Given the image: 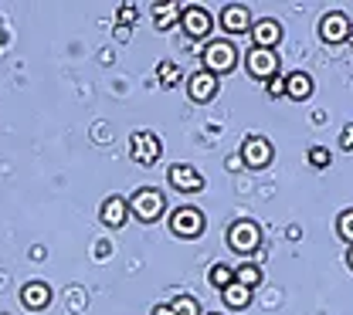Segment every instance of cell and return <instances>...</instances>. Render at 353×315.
Masks as SVG:
<instances>
[{
    "label": "cell",
    "instance_id": "cell-24",
    "mask_svg": "<svg viewBox=\"0 0 353 315\" xmlns=\"http://www.w3.org/2000/svg\"><path fill=\"white\" fill-rule=\"evenodd\" d=\"M136 17H139L136 3H123V7H119V28H130V24H136Z\"/></svg>",
    "mask_w": 353,
    "mask_h": 315
},
{
    "label": "cell",
    "instance_id": "cell-3",
    "mask_svg": "<svg viewBox=\"0 0 353 315\" xmlns=\"http://www.w3.org/2000/svg\"><path fill=\"white\" fill-rule=\"evenodd\" d=\"M228 244L238 254H255L259 244H262V230H259L255 221H234L231 230H228Z\"/></svg>",
    "mask_w": 353,
    "mask_h": 315
},
{
    "label": "cell",
    "instance_id": "cell-2",
    "mask_svg": "<svg viewBox=\"0 0 353 315\" xmlns=\"http://www.w3.org/2000/svg\"><path fill=\"white\" fill-rule=\"evenodd\" d=\"M201 61H204V72H211V75H224V72H231L234 68V61H238V51L231 41H211V45L204 47V54H201Z\"/></svg>",
    "mask_w": 353,
    "mask_h": 315
},
{
    "label": "cell",
    "instance_id": "cell-30",
    "mask_svg": "<svg viewBox=\"0 0 353 315\" xmlns=\"http://www.w3.org/2000/svg\"><path fill=\"white\" fill-rule=\"evenodd\" d=\"M208 315H221V312H208Z\"/></svg>",
    "mask_w": 353,
    "mask_h": 315
},
{
    "label": "cell",
    "instance_id": "cell-1",
    "mask_svg": "<svg viewBox=\"0 0 353 315\" xmlns=\"http://www.w3.org/2000/svg\"><path fill=\"white\" fill-rule=\"evenodd\" d=\"M167 210V197L160 193V190H153V186H143V190H136L130 200V214L139 221V224H153V221H160V214Z\"/></svg>",
    "mask_w": 353,
    "mask_h": 315
},
{
    "label": "cell",
    "instance_id": "cell-15",
    "mask_svg": "<svg viewBox=\"0 0 353 315\" xmlns=\"http://www.w3.org/2000/svg\"><path fill=\"white\" fill-rule=\"evenodd\" d=\"M21 302H24L28 309L41 312L44 305L51 302V288H48L44 281H31V285H24V288H21Z\"/></svg>",
    "mask_w": 353,
    "mask_h": 315
},
{
    "label": "cell",
    "instance_id": "cell-18",
    "mask_svg": "<svg viewBox=\"0 0 353 315\" xmlns=\"http://www.w3.org/2000/svg\"><path fill=\"white\" fill-rule=\"evenodd\" d=\"M180 17H183V3H157V28L160 31H170Z\"/></svg>",
    "mask_w": 353,
    "mask_h": 315
},
{
    "label": "cell",
    "instance_id": "cell-6",
    "mask_svg": "<svg viewBox=\"0 0 353 315\" xmlns=\"http://www.w3.org/2000/svg\"><path fill=\"white\" fill-rule=\"evenodd\" d=\"M170 230H174L176 237L194 241V237H201V230H204V214H201L197 207H176L174 214H170Z\"/></svg>",
    "mask_w": 353,
    "mask_h": 315
},
{
    "label": "cell",
    "instance_id": "cell-26",
    "mask_svg": "<svg viewBox=\"0 0 353 315\" xmlns=\"http://www.w3.org/2000/svg\"><path fill=\"white\" fill-rule=\"evenodd\" d=\"M340 146H343L347 153L353 149V122H347V126H343V133H340Z\"/></svg>",
    "mask_w": 353,
    "mask_h": 315
},
{
    "label": "cell",
    "instance_id": "cell-21",
    "mask_svg": "<svg viewBox=\"0 0 353 315\" xmlns=\"http://www.w3.org/2000/svg\"><path fill=\"white\" fill-rule=\"evenodd\" d=\"M336 234L353 248V210H343V214L336 217Z\"/></svg>",
    "mask_w": 353,
    "mask_h": 315
},
{
    "label": "cell",
    "instance_id": "cell-12",
    "mask_svg": "<svg viewBox=\"0 0 353 315\" xmlns=\"http://www.w3.org/2000/svg\"><path fill=\"white\" fill-rule=\"evenodd\" d=\"M218 75H211V72H197V75H190V82H187V91H190V98L194 102H211L214 95H218Z\"/></svg>",
    "mask_w": 353,
    "mask_h": 315
},
{
    "label": "cell",
    "instance_id": "cell-9",
    "mask_svg": "<svg viewBox=\"0 0 353 315\" xmlns=\"http://www.w3.org/2000/svg\"><path fill=\"white\" fill-rule=\"evenodd\" d=\"M319 34H323L330 45H340L343 38H350V34H353V24L347 21V14H340V10H330V14L319 21Z\"/></svg>",
    "mask_w": 353,
    "mask_h": 315
},
{
    "label": "cell",
    "instance_id": "cell-4",
    "mask_svg": "<svg viewBox=\"0 0 353 315\" xmlns=\"http://www.w3.org/2000/svg\"><path fill=\"white\" fill-rule=\"evenodd\" d=\"M245 65H248V75L259 78V82H272V78L279 75V58H275V51H268V47H252V51L245 54Z\"/></svg>",
    "mask_w": 353,
    "mask_h": 315
},
{
    "label": "cell",
    "instance_id": "cell-10",
    "mask_svg": "<svg viewBox=\"0 0 353 315\" xmlns=\"http://www.w3.org/2000/svg\"><path fill=\"white\" fill-rule=\"evenodd\" d=\"M221 28H224L228 34H245V31L255 28V21H252L248 7H241V3H228V7L221 10Z\"/></svg>",
    "mask_w": 353,
    "mask_h": 315
},
{
    "label": "cell",
    "instance_id": "cell-7",
    "mask_svg": "<svg viewBox=\"0 0 353 315\" xmlns=\"http://www.w3.org/2000/svg\"><path fill=\"white\" fill-rule=\"evenodd\" d=\"M180 24H183L187 38H197V41H201V38L211 34V24H214V21H211V14H208L204 7H194V3H190V7H183Z\"/></svg>",
    "mask_w": 353,
    "mask_h": 315
},
{
    "label": "cell",
    "instance_id": "cell-19",
    "mask_svg": "<svg viewBox=\"0 0 353 315\" xmlns=\"http://www.w3.org/2000/svg\"><path fill=\"white\" fill-rule=\"evenodd\" d=\"M208 281L214 285V288H228V285H234V271L228 268V265H211V271H208Z\"/></svg>",
    "mask_w": 353,
    "mask_h": 315
},
{
    "label": "cell",
    "instance_id": "cell-16",
    "mask_svg": "<svg viewBox=\"0 0 353 315\" xmlns=\"http://www.w3.org/2000/svg\"><path fill=\"white\" fill-rule=\"evenodd\" d=\"M285 95L296 98V102L309 98V95H312V78H309L306 72H292V75H285Z\"/></svg>",
    "mask_w": 353,
    "mask_h": 315
},
{
    "label": "cell",
    "instance_id": "cell-13",
    "mask_svg": "<svg viewBox=\"0 0 353 315\" xmlns=\"http://www.w3.org/2000/svg\"><path fill=\"white\" fill-rule=\"evenodd\" d=\"M252 41H255L252 47H268V51H272V47L282 41V28H279V21H268V17H265V21H255V28H252Z\"/></svg>",
    "mask_w": 353,
    "mask_h": 315
},
{
    "label": "cell",
    "instance_id": "cell-14",
    "mask_svg": "<svg viewBox=\"0 0 353 315\" xmlns=\"http://www.w3.org/2000/svg\"><path fill=\"white\" fill-rule=\"evenodd\" d=\"M126 217H130V200H126V197H109V200L102 204V221L109 227H123Z\"/></svg>",
    "mask_w": 353,
    "mask_h": 315
},
{
    "label": "cell",
    "instance_id": "cell-5",
    "mask_svg": "<svg viewBox=\"0 0 353 315\" xmlns=\"http://www.w3.org/2000/svg\"><path fill=\"white\" fill-rule=\"evenodd\" d=\"M130 156L136 163H143V166H153L160 156H163V142H160V135L153 133H132L130 139Z\"/></svg>",
    "mask_w": 353,
    "mask_h": 315
},
{
    "label": "cell",
    "instance_id": "cell-17",
    "mask_svg": "<svg viewBox=\"0 0 353 315\" xmlns=\"http://www.w3.org/2000/svg\"><path fill=\"white\" fill-rule=\"evenodd\" d=\"M221 298H224V305L228 309H234V312H241V309H248L252 305V288H245V285H228L224 292H221Z\"/></svg>",
    "mask_w": 353,
    "mask_h": 315
},
{
    "label": "cell",
    "instance_id": "cell-28",
    "mask_svg": "<svg viewBox=\"0 0 353 315\" xmlns=\"http://www.w3.org/2000/svg\"><path fill=\"white\" fill-rule=\"evenodd\" d=\"M153 315H174V309H170V305H157V309H153Z\"/></svg>",
    "mask_w": 353,
    "mask_h": 315
},
{
    "label": "cell",
    "instance_id": "cell-29",
    "mask_svg": "<svg viewBox=\"0 0 353 315\" xmlns=\"http://www.w3.org/2000/svg\"><path fill=\"white\" fill-rule=\"evenodd\" d=\"M350 268H353V248H350Z\"/></svg>",
    "mask_w": 353,
    "mask_h": 315
},
{
    "label": "cell",
    "instance_id": "cell-23",
    "mask_svg": "<svg viewBox=\"0 0 353 315\" xmlns=\"http://www.w3.org/2000/svg\"><path fill=\"white\" fill-rule=\"evenodd\" d=\"M176 78H180V68L170 65V61H163V65H160V82L170 89V85H176Z\"/></svg>",
    "mask_w": 353,
    "mask_h": 315
},
{
    "label": "cell",
    "instance_id": "cell-25",
    "mask_svg": "<svg viewBox=\"0 0 353 315\" xmlns=\"http://www.w3.org/2000/svg\"><path fill=\"white\" fill-rule=\"evenodd\" d=\"M309 163H312V166H326V163H330V149L312 146V149H309Z\"/></svg>",
    "mask_w": 353,
    "mask_h": 315
},
{
    "label": "cell",
    "instance_id": "cell-20",
    "mask_svg": "<svg viewBox=\"0 0 353 315\" xmlns=\"http://www.w3.org/2000/svg\"><path fill=\"white\" fill-rule=\"evenodd\" d=\"M234 281L245 285V288H255L262 281V271L255 268V265H241V268H234Z\"/></svg>",
    "mask_w": 353,
    "mask_h": 315
},
{
    "label": "cell",
    "instance_id": "cell-11",
    "mask_svg": "<svg viewBox=\"0 0 353 315\" xmlns=\"http://www.w3.org/2000/svg\"><path fill=\"white\" fill-rule=\"evenodd\" d=\"M241 163H245L248 170H262V166H268V163H272V142L262 139V135L248 139L245 149H241Z\"/></svg>",
    "mask_w": 353,
    "mask_h": 315
},
{
    "label": "cell",
    "instance_id": "cell-8",
    "mask_svg": "<svg viewBox=\"0 0 353 315\" xmlns=\"http://www.w3.org/2000/svg\"><path fill=\"white\" fill-rule=\"evenodd\" d=\"M167 177H170V186L180 190V193H197V190H204V177H201L194 166H187V163H174V166L167 170Z\"/></svg>",
    "mask_w": 353,
    "mask_h": 315
},
{
    "label": "cell",
    "instance_id": "cell-27",
    "mask_svg": "<svg viewBox=\"0 0 353 315\" xmlns=\"http://www.w3.org/2000/svg\"><path fill=\"white\" fill-rule=\"evenodd\" d=\"M268 91H272V95H285V78H282V75H275V78L268 82Z\"/></svg>",
    "mask_w": 353,
    "mask_h": 315
},
{
    "label": "cell",
    "instance_id": "cell-22",
    "mask_svg": "<svg viewBox=\"0 0 353 315\" xmlns=\"http://www.w3.org/2000/svg\"><path fill=\"white\" fill-rule=\"evenodd\" d=\"M170 309H174V315H201V305H197L190 295H180Z\"/></svg>",
    "mask_w": 353,
    "mask_h": 315
}]
</instances>
